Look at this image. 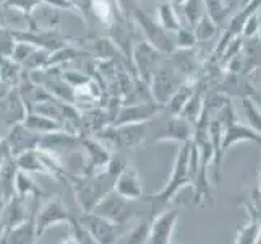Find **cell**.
Here are the masks:
<instances>
[{"label": "cell", "mask_w": 261, "mask_h": 244, "mask_svg": "<svg viewBox=\"0 0 261 244\" xmlns=\"http://www.w3.org/2000/svg\"><path fill=\"white\" fill-rule=\"evenodd\" d=\"M190 147H192V140L190 142H184L180 143V148L177 151L175 163L172 168V173L170 178L166 183V186L161 189L159 192L151 194L146 197V201L152 205V212H154L156 207H164L169 205L174 201V197L182 191L184 187L192 184V171H190Z\"/></svg>", "instance_id": "6da1fadb"}, {"label": "cell", "mask_w": 261, "mask_h": 244, "mask_svg": "<svg viewBox=\"0 0 261 244\" xmlns=\"http://www.w3.org/2000/svg\"><path fill=\"white\" fill-rule=\"evenodd\" d=\"M71 187L75 191L76 204L80 205L82 212H93L96 204L101 198L111 192L114 189V178L106 173V171H99L94 174H83L80 178H70Z\"/></svg>", "instance_id": "7a4b0ae2"}, {"label": "cell", "mask_w": 261, "mask_h": 244, "mask_svg": "<svg viewBox=\"0 0 261 244\" xmlns=\"http://www.w3.org/2000/svg\"><path fill=\"white\" fill-rule=\"evenodd\" d=\"M149 134V122L138 124H122V125H109L99 135V140L107 142L120 151H133L145 143Z\"/></svg>", "instance_id": "3957f363"}, {"label": "cell", "mask_w": 261, "mask_h": 244, "mask_svg": "<svg viewBox=\"0 0 261 244\" xmlns=\"http://www.w3.org/2000/svg\"><path fill=\"white\" fill-rule=\"evenodd\" d=\"M132 20L133 23L145 34V41L152 44L156 49H159L164 56H169L175 51V42H174V34L166 31L163 26L158 23L152 16H149L145 10H141L140 7H137L132 12Z\"/></svg>", "instance_id": "277c9868"}, {"label": "cell", "mask_w": 261, "mask_h": 244, "mask_svg": "<svg viewBox=\"0 0 261 244\" xmlns=\"http://www.w3.org/2000/svg\"><path fill=\"white\" fill-rule=\"evenodd\" d=\"M166 56L159 49H156L148 41H140L133 46L130 54V62L137 72V77L149 85L152 77L164 62Z\"/></svg>", "instance_id": "5b68a950"}, {"label": "cell", "mask_w": 261, "mask_h": 244, "mask_svg": "<svg viewBox=\"0 0 261 244\" xmlns=\"http://www.w3.org/2000/svg\"><path fill=\"white\" fill-rule=\"evenodd\" d=\"M185 80L187 78L180 74L172 64H170L166 56L164 62L161 64V67L158 69V72L154 74V77H152L151 83H149L154 101L166 106L169 103V99L172 98V95L177 92V88L182 85Z\"/></svg>", "instance_id": "8992f818"}, {"label": "cell", "mask_w": 261, "mask_h": 244, "mask_svg": "<svg viewBox=\"0 0 261 244\" xmlns=\"http://www.w3.org/2000/svg\"><path fill=\"white\" fill-rule=\"evenodd\" d=\"M75 220V216L70 213L65 204L60 198H49L44 202L38 212L34 215V225H36V236L41 239L49 228L57 227V225H70Z\"/></svg>", "instance_id": "52a82bcc"}, {"label": "cell", "mask_w": 261, "mask_h": 244, "mask_svg": "<svg viewBox=\"0 0 261 244\" xmlns=\"http://www.w3.org/2000/svg\"><path fill=\"white\" fill-rule=\"evenodd\" d=\"M93 212L104 216L106 220L119 225V227L127 225L135 215V209L132 207V201L123 198L122 195L117 194L114 189L111 192H107L101 201L96 204Z\"/></svg>", "instance_id": "ba28073f"}, {"label": "cell", "mask_w": 261, "mask_h": 244, "mask_svg": "<svg viewBox=\"0 0 261 244\" xmlns=\"http://www.w3.org/2000/svg\"><path fill=\"white\" fill-rule=\"evenodd\" d=\"M78 221L89 231L96 244H111V242H117L120 238L122 227L106 220L104 216L94 212H83L78 216Z\"/></svg>", "instance_id": "9c48e42d"}, {"label": "cell", "mask_w": 261, "mask_h": 244, "mask_svg": "<svg viewBox=\"0 0 261 244\" xmlns=\"http://www.w3.org/2000/svg\"><path fill=\"white\" fill-rule=\"evenodd\" d=\"M163 107L164 106L154 101V99H149V101H143V103H132V104L127 103L115 114V121L112 125L151 122L161 111H163Z\"/></svg>", "instance_id": "30bf717a"}, {"label": "cell", "mask_w": 261, "mask_h": 244, "mask_svg": "<svg viewBox=\"0 0 261 244\" xmlns=\"http://www.w3.org/2000/svg\"><path fill=\"white\" fill-rule=\"evenodd\" d=\"M180 220V210L167 209L161 212L158 216L151 220L148 242L149 244H170L174 239V233L177 223Z\"/></svg>", "instance_id": "8fae6325"}, {"label": "cell", "mask_w": 261, "mask_h": 244, "mask_svg": "<svg viewBox=\"0 0 261 244\" xmlns=\"http://www.w3.org/2000/svg\"><path fill=\"white\" fill-rule=\"evenodd\" d=\"M39 139H41V135L30 130L23 122H16V124L10 125L8 134L5 135L8 151H10V157H13V158L26 150L38 148Z\"/></svg>", "instance_id": "7c38bea8"}, {"label": "cell", "mask_w": 261, "mask_h": 244, "mask_svg": "<svg viewBox=\"0 0 261 244\" xmlns=\"http://www.w3.org/2000/svg\"><path fill=\"white\" fill-rule=\"evenodd\" d=\"M82 147L85 148V171L83 174H94L104 171L111 160V153L106 148V143L99 139H82Z\"/></svg>", "instance_id": "4fadbf2b"}, {"label": "cell", "mask_w": 261, "mask_h": 244, "mask_svg": "<svg viewBox=\"0 0 261 244\" xmlns=\"http://www.w3.org/2000/svg\"><path fill=\"white\" fill-rule=\"evenodd\" d=\"M114 191L127 201H140L143 197V181L137 168L127 165L114 181Z\"/></svg>", "instance_id": "5bb4252c"}, {"label": "cell", "mask_w": 261, "mask_h": 244, "mask_svg": "<svg viewBox=\"0 0 261 244\" xmlns=\"http://www.w3.org/2000/svg\"><path fill=\"white\" fill-rule=\"evenodd\" d=\"M193 134H195V124L177 114V116H170V119L166 122L164 127L154 135V140L184 143V142H190L193 139Z\"/></svg>", "instance_id": "9a60e30c"}, {"label": "cell", "mask_w": 261, "mask_h": 244, "mask_svg": "<svg viewBox=\"0 0 261 244\" xmlns=\"http://www.w3.org/2000/svg\"><path fill=\"white\" fill-rule=\"evenodd\" d=\"M222 130V140H221V151L222 155H226L227 150L233 145H237L239 142H244V140H248V142H253L256 145L261 147V135L256 134L253 129H250L248 125L242 124L239 119L233 121L232 124L226 125Z\"/></svg>", "instance_id": "2e32d148"}, {"label": "cell", "mask_w": 261, "mask_h": 244, "mask_svg": "<svg viewBox=\"0 0 261 244\" xmlns=\"http://www.w3.org/2000/svg\"><path fill=\"white\" fill-rule=\"evenodd\" d=\"M216 92L226 95L229 98L232 96H251L253 93V86L248 81V75L245 74H233V72H226V77L216 88Z\"/></svg>", "instance_id": "e0dca14e"}, {"label": "cell", "mask_w": 261, "mask_h": 244, "mask_svg": "<svg viewBox=\"0 0 261 244\" xmlns=\"http://www.w3.org/2000/svg\"><path fill=\"white\" fill-rule=\"evenodd\" d=\"M21 122L30 130L39 134V135L59 132V130H65V125L62 124V121L54 119V117L46 116V114L36 113V111H28V113H26Z\"/></svg>", "instance_id": "ac0fdd59"}, {"label": "cell", "mask_w": 261, "mask_h": 244, "mask_svg": "<svg viewBox=\"0 0 261 244\" xmlns=\"http://www.w3.org/2000/svg\"><path fill=\"white\" fill-rule=\"evenodd\" d=\"M26 212H28V207H26V201H23V198H20L18 195H12L10 198H7V201H5V207H4L5 233L8 230L15 228L16 225L23 223L26 218H28V216H31V215H28Z\"/></svg>", "instance_id": "d6986e66"}, {"label": "cell", "mask_w": 261, "mask_h": 244, "mask_svg": "<svg viewBox=\"0 0 261 244\" xmlns=\"http://www.w3.org/2000/svg\"><path fill=\"white\" fill-rule=\"evenodd\" d=\"M38 241V236H36V225H34V215L28 216L23 223L16 225L15 228L8 230L2 242H8V244H33Z\"/></svg>", "instance_id": "ffe728a7"}, {"label": "cell", "mask_w": 261, "mask_h": 244, "mask_svg": "<svg viewBox=\"0 0 261 244\" xmlns=\"http://www.w3.org/2000/svg\"><path fill=\"white\" fill-rule=\"evenodd\" d=\"M15 163L18 169L26 171V173H30V174H47L44 161L41 158L39 148L26 150L20 153L18 157H15Z\"/></svg>", "instance_id": "44dd1931"}, {"label": "cell", "mask_w": 261, "mask_h": 244, "mask_svg": "<svg viewBox=\"0 0 261 244\" xmlns=\"http://www.w3.org/2000/svg\"><path fill=\"white\" fill-rule=\"evenodd\" d=\"M156 16H158V23L169 33L174 34L177 30L182 28V20H180V16L177 13V8L169 0L156 5Z\"/></svg>", "instance_id": "7402d4cb"}, {"label": "cell", "mask_w": 261, "mask_h": 244, "mask_svg": "<svg viewBox=\"0 0 261 244\" xmlns=\"http://www.w3.org/2000/svg\"><path fill=\"white\" fill-rule=\"evenodd\" d=\"M41 0H4L2 4V20L5 13H18L23 16L26 23L30 25L34 12L41 7ZM28 28V26H26Z\"/></svg>", "instance_id": "603a6c76"}, {"label": "cell", "mask_w": 261, "mask_h": 244, "mask_svg": "<svg viewBox=\"0 0 261 244\" xmlns=\"http://www.w3.org/2000/svg\"><path fill=\"white\" fill-rule=\"evenodd\" d=\"M15 195H18L23 201H30V198H38L41 195L39 187L36 186L34 179L31 178L30 173L26 171L18 169L16 174H15Z\"/></svg>", "instance_id": "cb8c5ba5"}, {"label": "cell", "mask_w": 261, "mask_h": 244, "mask_svg": "<svg viewBox=\"0 0 261 244\" xmlns=\"http://www.w3.org/2000/svg\"><path fill=\"white\" fill-rule=\"evenodd\" d=\"M248 213V221L244 227H239L236 238H233V242L236 244H256L258 242V236H259V230H261V221L255 216L253 212H250L248 209H245Z\"/></svg>", "instance_id": "d4e9b609"}, {"label": "cell", "mask_w": 261, "mask_h": 244, "mask_svg": "<svg viewBox=\"0 0 261 244\" xmlns=\"http://www.w3.org/2000/svg\"><path fill=\"white\" fill-rule=\"evenodd\" d=\"M196 83H198V80L187 78L184 83L177 88V92L172 95V98H170L167 103L170 107V116H177L180 111H182V107L187 104L188 99L192 98L195 88H196Z\"/></svg>", "instance_id": "484cf974"}, {"label": "cell", "mask_w": 261, "mask_h": 244, "mask_svg": "<svg viewBox=\"0 0 261 244\" xmlns=\"http://www.w3.org/2000/svg\"><path fill=\"white\" fill-rule=\"evenodd\" d=\"M89 12H91V15L96 20H99L106 26H111L117 15H119V10H117L114 0H91Z\"/></svg>", "instance_id": "4316f807"}, {"label": "cell", "mask_w": 261, "mask_h": 244, "mask_svg": "<svg viewBox=\"0 0 261 244\" xmlns=\"http://www.w3.org/2000/svg\"><path fill=\"white\" fill-rule=\"evenodd\" d=\"M204 7H206V15L218 26H221L226 21L233 12V7L229 5L226 0H204Z\"/></svg>", "instance_id": "83f0119b"}, {"label": "cell", "mask_w": 261, "mask_h": 244, "mask_svg": "<svg viewBox=\"0 0 261 244\" xmlns=\"http://www.w3.org/2000/svg\"><path fill=\"white\" fill-rule=\"evenodd\" d=\"M242 109H244L247 125L261 135V107L251 96L242 98Z\"/></svg>", "instance_id": "f1b7e54d"}, {"label": "cell", "mask_w": 261, "mask_h": 244, "mask_svg": "<svg viewBox=\"0 0 261 244\" xmlns=\"http://www.w3.org/2000/svg\"><path fill=\"white\" fill-rule=\"evenodd\" d=\"M180 8H182L184 20L187 21V25L190 26V28H193V26L206 15L204 0H185L184 5Z\"/></svg>", "instance_id": "f546056e"}, {"label": "cell", "mask_w": 261, "mask_h": 244, "mask_svg": "<svg viewBox=\"0 0 261 244\" xmlns=\"http://www.w3.org/2000/svg\"><path fill=\"white\" fill-rule=\"evenodd\" d=\"M218 30H219V26L216 25L208 15H204L201 20L193 26L198 44H206L208 41H211L216 36V33H218Z\"/></svg>", "instance_id": "4dcf8cb0"}, {"label": "cell", "mask_w": 261, "mask_h": 244, "mask_svg": "<svg viewBox=\"0 0 261 244\" xmlns=\"http://www.w3.org/2000/svg\"><path fill=\"white\" fill-rule=\"evenodd\" d=\"M174 42H175V49H193L198 46L196 41V34L193 28L190 26H184L174 33Z\"/></svg>", "instance_id": "1f68e13d"}, {"label": "cell", "mask_w": 261, "mask_h": 244, "mask_svg": "<svg viewBox=\"0 0 261 244\" xmlns=\"http://www.w3.org/2000/svg\"><path fill=\"white\" fill-rule=\"evenodd\" d=\"M49 56H50V51L36 48L34 52L31 54L28 59H26V62L21 67L24 70H42V69H47Z\"/></svg>", "instance_id": "d6a6232c"}, {"label": "cell", "mask_w": 261, "mask_h": 244, "mask_svg": "<svg viewBox=\"0 0 261 244\" xmlns=\"http://www.w3.org/2000/svg\"><path fill=\"white\" fill-rule=\"evenodd\" d=\"M34 49H36V46H33V44L26 42V41H16L15 39V44L10 51V56H7V57H10L12 60L16 62V64L23 65L26 62V59H28L34 52Z\"/></svg>", "instance_id": "836d02e7"}, {"label": "cell", "mask_w": 261, "mask_h": 244, "mask_svg": "<svg viewBox=\"0 0 261 244\" xmlns=\"http://www.w3.org/2000/svg\"><path fill=\"white\" fill-rule=\"evenodd\" d=\"M149 225L151 221H140L138 225H135V228L127 234V239H123V242L127 244H143L148 242V234H149Z\"/></svg>", "instance_id": "e575fe53"}, {"label": "cell", "mask_w": 261, "mask_h": 244, "mask_svg": "<svg viewBox=\"0 0 261 244\" xmlns=\"http://www.w3.org/2000/svg\"><path fill=\"white\" fill-rule=\"evenodd\" d=\"M15 44V38L12 30L0 21V56H10V51Z\"/></svg>", "instance_id": "d590c367"}, {"label": "cell", "mask_w": 261, "mask_h": 244, "mask_svg": "<svg viewBox=\"0 0 261 244\" xmlns=\"http://www.w3.org/2000/svg\"><path fill=\"white\" fill-rule=\"evenodd\" d=\"M258 33H259V8L247 18L244 28H242V36L247 39V38L258 36Z\"/></svg>", "instance_id": "8d00e7d4"}, {"label": "cell", "mask_w": 261, "mask_h": 244, "mask_svg": "<svg viewBox=\"0 0 261 244\" xmlns=\"http://www.w3.org/2000/svg\"><path fill=\"white\" fill-rule=\"evenodd\" d=\"M244 209H248L250 212H253L256 218L261 221V191L256 187L251 191V202L248 204H242Z\"/></svg>", "instance_id": "74e56055"}, {"label": "cell", "mask_w": 261, "mask_h": 244, "mask_svg": "<svg viewBox=\"0 0 261 244\" xmlns=\"http://www.w3.org/2000/svg\"><path fill=\"white\" fill-rule=\"evenodd\" d=\"M114 2H115V7H117V10H119V13L132 20V12L138 7L140 0H114Z\"/></svg>", "instance_id": "f35d334b"}, {"label": "cell", "mask_w": 261, "mask_h": 244, "mask_svg": "<svg viewBox=\"0 0 261 244\" xmlns=\"http://www.w3.org/2000/svg\"><path fill=\"white\" fill-rule=\"evenodd\" d=\"M4 207H5V198L0 195V242H2L4 233H5V218H4Z\"/></svg>", "instance_id": "ab89813d"}, {"label": "cell", "mask_w": 261, "mask_h": 244, "mask_svg": "<svg viewBox=\"0 0 261 244\" xmlns=\"http://www.w3.org/2000/svg\"><path fill=\"white\" fill-rule=\"evenodd\" d=\"M169 2L172 4V5H175V7H182L185 0H169Z\"/></svg>", "instance_id": "60d3db41"}, {"label": "cell", "mask_w": 261, "mask_h": 244, "mask_svg": "<svg viewBox=\"0 0 261 244\" xmlns=\"http://www.w3.org/2000/svg\"><path fill=\"white\" fill-rule=\"evenodd\" d=\"M256 187L261 191V166H259V173H258V186Z\"/></svg>", "instance_id": "b9f144b4"}, {"label": "cell", "mask_w": 261, "mask_h": 244, "mask_svg": "<svg viewBox=\"0 0 261 244\" xmlns=\"http://www.w3.org/2000/svg\"><path fill=\"white\" fill-rule=\"evenodd\" d=\"M258 38L261 39V7H259V33H258Z\"/></svg>", "instance_id": "7bdbcfd3"}, {"label": "cell", "mask_w": 261, "mask_h": 244, "mask_svg": "<svg viewBox=\"0 0 261 244\" xmlns=\"http://www.w3.org/2000/svg\"><path fill=\"white\" fill-rule=\"evenodd\" d=\"M2 4H4V0H0V21H2Z\"/></svg>", "instance_id": "ee69618b"}, {"label": "cell", "mask_w": 261, "mask_h": 244, "mask_svg": "<svg viewBox=\"0 0 261 244\" xmlns=\"http://www.w3.org/2000/svg\"><path fill=\"white\" fill-rule=\"evenodd\" d=\"M250 2V0H240V7H244V5H247Z\"/></svg>", "instance_id": "f6af8a7d"}, {"label": "cell", "mask_w": 261, "mask_h": 244, "mask_svg": "<svg viewBox=\"0 0 261 244\" xmlns=\"http://www.w3.org/2000/svg\"><path fill=\"white\" fill-rule=\"evenodd\" d=\"M151 2H156V4H161V2H166V0H151Z\"/></svg>", "instance_id": "bcb514c9"}, {"label": "cell", "mask_w": 261, "mask_h": 244, "mask_svg": "<svg viewBox=\"0 0 261 244\" xmlns=\"http://www.w3.org/2000/svg\"><path fill=\"white\" fill-rule=\"evenodd\" d=\"M256 244H261V230H259V236H258V242Z\"/></svg>", "instance_id": "7dc6e473"}, {"label": "cell", "mask_w": 261, "mask_h": 244, "mask_svg": "<svg viewBox=\"0 0 261 244\" xmlns=\"http://www.w3.org/2000/svg\"><path fill=\"white\" fill-rule=\"evenodd\" d=\"M259 92H261V78H259Z\"/></svg>", "instance_id": "c3c4849f"}]
</instances>
